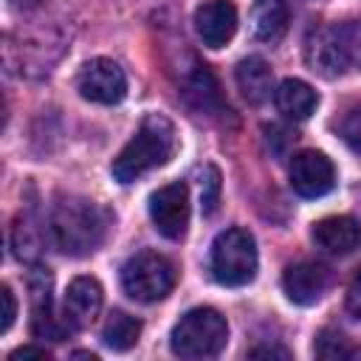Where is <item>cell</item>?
Listing matches in <instances>:
<instances>
[{
  "label": "cell",
  "instance_id": "cell-1",
  "mask_svg": "<svg viewBox=\"0 0 361 361\" xmlns=\"http://www.w3.org/2000/svg\"><path fill=\"white\" fill-rule=\"evenodd\" d=\"M110 228V212L87 197H62L48 220L54 245L71 257L93 254Z\"/></svg>",
  "mask_w": 361,
  "mask_h": 361
},
{
  "label": "cell",
  "instance_id": "cell-2",
  "mask_svg": "<svg viewBox=\"0 0 361 361\" xmlns=\"http://www.w3.org/2000/svg\"><path fill=\"white\" fill-rule=\"evenodd\" d=\"M175 152V127L166 116L149 113L138 124L135 135L116 155L110 172L118 183H133L155 166H164Z\"/></svg>",
  "mask_w": 361,
  "mask_h": 361
},
{
  "label": "cell",
  "instance_id": "cell-3",
  "mask_svg": "<svg viewBox=\"0 0 361 361\" xmlns=\"http://www.w3.org/2000/svg\"><path fill=\"white\" fill-rule=\"evenodd\" d=\"M305 59L327 79L361 71V20H344L313 31L305 45Z\"/></svg>",
  "mask_w": 361,
  "mask_h": 361
},
{
  "label": "cell",
  "instance_id": "cell-4",
  "mask_svg": "<svg viewBox=\"0 0 361 361\" xmlns=\"http://www.w3.org/2000/svg\"><path fill=\"white\" fill-rule=\"evenodd\" d=\"M228 324L214 307H192L172 327L169 344L180 358H212L226 347Z\"/></svg>",
  "mask_w": 361,
  "mask_h": 361
},
{
  "label": "cell",
  "instance_id": "cell-5",
  "mask_svg": "<svg viewBox=\"0 0 361 361\" xmlns=\"http://www.w3.org/2000/svg\"><path fill=\"white\" fill-rule=\"evenodd\" d=\"M209 262L220 285H248L257 276V243L245 228H226L214 237Z\"/></svg>",
  "mask_w": 361,
  "mask_h": 361
},
{
  "label": "cell",
  "instance_id": "cell-6",
  "mask_svg": "<svg viewBox=\"0 0 361 361\" xmlns=\"http://www.w3.org/2000/svg\"><path fill=\"white\" fill-rule=\"evenodd\" d=\"M121 288L135 302H161L175 288V265L158 251H138L121 268Z\"/></svg>",
  "mask_w": 361,
  "mask_h": 361
},
{
  "label": "cell",
  "instance_id": "cell-7",
  "mask_svg": "<svg viewBox=\"0 0 361 361\" xmlns=\"http://www.w3.org/2000/svg\"><path fill=\"white\" fill-rule=\"evenodd\" d=\"M76 90L82 99L96 102V104H118L127 93V76L118 62L107 56H96L85 62V68L76 76Z\"/></svg>",
  "mask_w": 361,
  "mask_h": 361
},
{
  "label": "cell",
  "instance_id": "cell-8",
  "mask_svg": "<svg viewBox=\"0 0 361 361\" xmlns=\"http://www.w3.org/2000/svg\"><path fill=\"white\" fill-rule=\"evenodd\" d=\"M149 217L166 240H180L189 226V189L183 180L166 183L149 195Z\"/></svg>",
  "mask_w": 361,
  "mask_h": 361
},
{
  "label": "cell",
  "instance_id": "cell-9",
  "mask_svg": "<svg viewBox=\"0 0 361 361\" xmlns=\"http://www.w3.org/2000/svg\"><path fill=\"white\" fill-rule=\"evenodd\" d=\"M290 186L302 197H322L336 186V166L324 152L302 149L290 158L288 166Z\"/></svg>",
  "mask_w": 361,
  "mask_h": 361
},
{
  "label": "cell",
  "instance_id": "cell-10",
  "mask_svg": "<svg viewBox=\"0 0 361 361\" xmlns=\"http://www.w3.org/2000/svg\"><path fill=\"white\" fill-rule=\"evenodd\" d=\"M327 285H330V271L322 262L302 259V262L288 265L285 274H282V290L296 305H313V302H319L324 296Z\"/></svg>",
  "mask_w": 361,
  "mask_h": 361
},
{
  "label": "cell",
  "instance_id": "cell-11",
  "mask_svg": "<svg viewBox=\"0 0 361 361\" xmlns=\"http://www.w3.org/2000/svg\"><path fill=\"white\" fill-rule=\"evenodd\" d=\"M195 31L206 48H223L237 31V8L228 0H206L195 11Z\"/></svg>",
  "mask_w": 361,
  "mask_h": 361
},
{
  "label": "cell",
  "instance_id": "cell-12",
  "mask_svg": "<svg viewBox=\"0 0 361 361\" xmlns=\"http://www.w3.org/2000/svg\"><path fill=\"white\" fill-rule=\"evenodd\" d=\"M313 243L336 257H344L361 245V220L350 214H333L313 223Z\"/></svg>",
  "mask_w": 361,
  "mask_h": 361
},
{
  "label": "cell",
  "instance_id": "cell-13",
  "mask_svg": "<svg viewBox=\"0 0 361 361\" xmlns=\"http://www.w3.org/2000/svg\"><path fill=\"white\" fill-rule=\"evenodd\" d=\"M102 310V285L93 276H76L65 290V319L73 330L87 327Z\"/></svg>",
  "mask_w": 361,
  "mask_h": 361
},
{
  "label": "cell",
  "instance_id": "cell-14",
  "mask_svg": "<svg viewBox=\"0 0 361 361\" xmlns=\"http://www.w3.org/2000/svg\"><path fill=\"white\" fill-rule=\"evenodd\" d=\"M183 99L186 104L197 113V116H220L223 113V96H220V85L212 76V71L200 62H195V68L186 73L183 79Z\"/></svg>",
  "mask_w": 361,
  "mask_h": 361
},
{
  "label": "cell",
  "instance_id": "cell-15",
  "mask_svg": "<svg viewBox=\"0 0 361 361\" xmlns=\"http://www.w3.org/2000/svg\"><path fill=\"white\" fill-rule=\"evenodd\" d=\"M237 87L251 104H262L274 93V73L262 56H245L237 65Z\"/></svg>",
  "mask_w": 361,
  "mask_h": 361
},
{
  "label": "cell",
  "instance_id": "cell-16",
  "mask_svg": "<svg viewBox=\"0 0 361 361\" xmlns=\"http://www.w3.org/2000/svg\"><path fill=\"white\" fill-rule=\"evenodd\" d=\"M274 102H276V107H279L282 116H288L293 121H302V118H307L316 110L319 96H316V90L307 82H302V79H285L274 90Z\"/></svg>",
  "mask_w": 361,
  "mask_h": 361
},
{
  "label": "cell",
  "instance_id": "cell-17",
  "mask_svg": "<svg viewBox=\"0 0 361 361\" xmlns=\"http://www.w3.org/2000/svg\"><path fill=\"white\" fill-rule=\"evenodd\" d=\"M251 31L262 42H279L288 31V6L282 0H254Z\"/></svg>",
  "mask_w": 361,
  "mask_h": 361
},
{
  "label": "cell",
  "instance_id": "cell-18",
  "mask_svg": "<svg viewBox=\"0 0 361 361\" xmlns=\"http://www.w3.org/2000/svg\"><path fill=\"white\" fill-rule=\"evenodd\" d=\"M138 336H141V322L133 319V316L124 313V310H113V313L107 316L104 327H102V341H104L110 350H116V353H127L130 347H135Z\"/></svg>",
  "mask_w": 361,
  "mask_h": 361
},
{
  "label": "cell",
  "instance_id": "cell-19",
  "mask_svg": "<svg viewBox=\"0 0 361 361\" xmlns=\"http://www.w3.org/2000/svg\"><path fill=\"white\" fill-rule=\"evenodd\" d=\"M11 245L17 259L23 262H34L39 257V237H34V223L28 220H17L14 231H11Z\"/></svg>",
  "mask_w": 361,
  "mask_h": 361
},
{
  "label": "cell",
  "instance_id": "cell-20",
  "mask_svg": "<svg viewBox=\"0 0 361 361\" xmlns=\"http://www.w3.org/2000/svg\"><path fill=\"white\" fill-rule=\"evenodd\" d=\"M313 350H316L319 358H350V355H353L347 338H344L338 330H322Z\"/></svg>",
  "mask_w": 361,
  "mask_h": 361
},
{
  "label": "cell",
  "instance_id": "cell-21",
  "mask_svg": "<svg viewBox=\"0 0 361 361\" xmlns=\"http://www.w3.org/2000/svg\"><path fill=\"white\" fill-rule=\"evenodd\" d=\"M220 203V172L214 166H206L203 169V180H200V206H203V214H214Z\"/></svg>",
  "mask_w": 361,
  "mask_h": 361
},
{
  "label": "cell",
  "instance_id": "cell-22",
  "mask_svg": "<svg viewBox=\"0 0 361 361\" xmlns=\"http://www.w3.org/2000/svg\"><path fill=\"white\" fill-rule=\"evenodd\" d=\"M338 135L344 138V144L361 155V104L358 107H350L344 113V118L338 121Z\"/></svg>",
  "mask_w": 361,
  "mask_h": 361
},
{
  "label": "cell",
  "instance_id": "cell-23",
  "mask_svg": "<svg viewBox=\"0 0 361 361\" xmlns=\"http://www.w3.org/2000/svg\"><path fill=\"white\" fill-rule=\"evenodd\" d=\"M0 302H3V319H0V330L8 333V327L14 324V316H17V302H14V293L8 285L0 288Z\"/></svg>",
  "mask_w": 361,
  "mask_h": 361
},
{
  "label": "cell",
  "instance_id": "cell-24",
  "mask_svg": "<svg viewBox=\"0 0 361 361\" xmlns=\"http://www.w3.org/2000/svg\"><path fill=\"white\" fill-rule=\"evenodd\" d=\"M347 310L355 316V319H361V271L350 279V285H347Z\"/></svg>",
  "mask_w": 361,
  "mask_h": 361
},
{
  "label": "cell",
  "instance_id": "cell-25",
  "mask_svg": "<svg viewBox=\"0 0 361 361\" xmlns=\"http://www.w3.org/2000/svg\"><path fill=\"white\" fill-rule=\"evenodd\" d=\"M48 355H51V353H48L45 347H34V344H28V347H17L8 358H11V361H20V358H48Z\"/></svg>",
  "mask_w": 361,
  "mask_h": 361
},
{
  "label": "cell",
  "instance_id": "cell-26",
  "mask_svg": "<svg viewBox=\"0 0 361 361\" xmlns=\"http://www.w3.org/2000/svg\"><path fill=\"white\" fill-rule=\"evenodd\" d=\"M248 355L251 358H290V353L282 347H254L248 350Z\"/></svg>",
  "mask_w": 361,
  "mask_h": 361
},
{
  "label": "cell",
  "instance_id": "cell-27",
  "mask_svg": "<svg viewBox=\"0 0 361 361\" xmlns=\"http://www.w3.org/2000/svg\"><path fill=\"white\" fill-rule=\"evenodd\" d=\"M42 0H11V6H17V8H34V6H39Z\"/></svg>",
  "mask_w": 361,
  "mask_h": 361
}]
</instances>
